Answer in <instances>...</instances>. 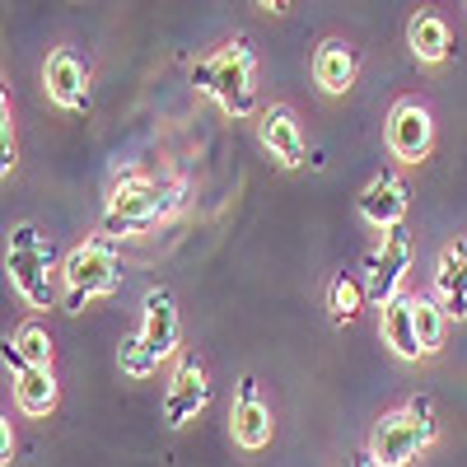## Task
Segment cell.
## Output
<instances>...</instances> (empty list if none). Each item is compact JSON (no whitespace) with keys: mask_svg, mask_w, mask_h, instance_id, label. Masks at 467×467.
Here are the masks:
<instances>
[{"mask_svg":"<svg viewBox=\"0 0 467 467\" xmlns=\"http://www.w3.org/2000/svg\"><path fill=\"white\" fill-rule=\"evenodd\" d=\"M182 206V187L178 182H160L140 169L122 173L108 192V215H103V234H136L154 220H164Z\"/></svg>","mask_w":467,"mask_h":467,"instance_id":"6da1fadb","label":"cell"},{"mask_svg":"<svg viewBox=\"0 0 467 467\" xmlns=\"http://www.w3.org/2000/svg\"><path fill=\"white\" fill-rule=\"evenodd\" d=\"M253 47L244 43V37H234V43H224L215 57L197 61L192 66V85H197L206 99H215L229 117H253L257 112V85H253Z\"/></svg>","mask_w":467,"mask_h":467,"instance_id":"7a4b0ae2","label":"cell"},{"mask_svg":"<svg viewBox=\"0 0 467 467\" xmlns=\"http://www.w3.org/2000/svg\"><path fill=\"white\" fill-rule=\"evenodd\" d=\"M440 440V420H435V402L431 398H411L402 411H388L374 435H369V453L383 467H407L420 449H431Z\"/></svg>","mask_w":467,"mask_h":467,"instance_id":"3957f363","label":"cell"},{"mask_svg":"<svg viewBox=\"0 0 467 467\" xmlns=\"http://www.w3.org/2000/svg\"><path fill=\"white\" fill-rule=\"evenodd\" d=\"M61 281H66V308H85L99 295H112L122 285V257H117V244L108 234L70 248L61 262Z\"/></svg>","mask_w":467,"mask_h":467,"instance_id":"277c9868","label":"cell"},{"mask_svg":"<svg viewBox=\"0 0 467 467\" xmlns=\"http://www.w3.org/2000/svg\"><path fill=\"white\" fill-rule=\"evenodd\" d=\"M47 266H52V239H43V229H37V224H15L10 229L5 271H10V285L24 295L28 308H52Z\"/></svg>","mask_w":467,"mask_h":467,"instance_id":"5b68a950","label":"cell"},{"mask_svg":"<svg viewBox=\"0 0 467 467\" xmlns=\"http://www.w3.org/2000/svg\"><path fill=\"white\" fill-rule=\"evenodd\" d=\"M369 266V299L383 308V304H393L402 295V276H407V266H411V234L407 224H393V229H383V248H374L365 257Z\"/></svg>","mask_w":467,"mask_h":467,"instance_id":"8992f818","label":"cell"},{"mask_svg":"<svg viewBox=\"0 0 467 467\" xmlns=\"http://www.w3.org/2000/svg\"><path fill=\"white\" fill-rule=\"evenodd\" d=\"M0 360H5V369L15 374V402H19V411H28V416H52V411H57L61 388H57V374H52V369L28 365V360L19 356L15 341L0 346Z\"/></svg>","mask_w":467,"mask_h":467,"instance_id":"52a82bcc","label":"cell"},{"mask_svg":"<svg viewBox=\"0 0 467 467\" xmlns=\"http://www.w3.org/2000/svg\"><path fill=\"white\" fill-rule=\"evenodd\" d=\"M47 99L66 112H89V61L75 47H57L43 66Z\"/></svg>","mask_w":467,"mask_h":467,"instance_id":"ba28073f","label":"cell"},{"mask_svg":"<svg viewBox=\"0 0 467 467\" xmlns=\"http://www.w3.org/2000/svg\"><path fill=\"white\" fill-rule=\"evenodd\" d=\"M435 145V122L416 99H402L393 112H388V150L402 164H420Z\"/></svg>","mask_w":467,"mask_h":467,"instance_id":"9c48e42d","label":"cell"},{"mask_svg":"<svg viewBox=\"0 0 467 467\" xmlns=\"http://www.w3.org/2000/svg\"><path fill=\"white\" fill-rule=\"evenodd\" d=\"M211 407V383H206V369H202V360H182L178 365V374H173V383H169V398H164V420L173 425H187V420H197L202 411Z\"/></svg>","mask_w":467,"mask_h":467,"instance_id":"30bf717a","label":"cell"},{"mask_svg":"<svg viewBox=\"0 0 467 467\" xmlns=\"http://www.w3.org/2000/svg\"><path fill=\"white\" fill-rule=\"evenodd\" d=\"M229 431H234V444L248 449V453L271 444V407L257 393V379H239V398H234V411H229Z\"/></svg>","mask_w":467,"mask_h":467,"instance_id":"8fae6325","label":"cell"},{"mask_svg":"<svg viewBox=\"0 0 467 467\" xmlns=\"http://www.w3.org/2000/svg\"><path fill=\"white\" fill-rule=\"evenodd\" d=\"M257 136H262V145L271 150V160H276V164H285V169L308 164V145H304V131H299L290 108H281V103L266 108L257 117Z\"/></svg>","mask_w":467,"mask_h":467,"instance_id":"7c38bea8","label":"cell"},{"mask_svg":"<svg viewBox=\"0 0 467 467\" xmlns=\"http://www.w3.org/2000/svg\"><path fill=\"white\" fill-rule=\"evenodd\" d=\"M356 211H360V220H365V224H374V229H393V224H402V220H407L411 197H407L402 178L379 173V178L360 192V197H356Z\"/></svg>","mask_w":467,"mask_h":467,"instance_id":"4fadbf2b","label":"cell"},{"mask_svg":"<svg viewBox=\"0 0 467 467\" xmlns=\"http://www.w3.org/2000/svg\"><path fill=\"white\" fill-rule=\"evenodd\" d=\"M140 337L154 346V356L169 360L178 350V337H182V323H178V304L164 285H154L145 295V323H140Z\"/></svg>","mask_w":467,"mask_h":467,"instance_id":"5bb4252c","label":"cell"},{"mask_svg":"<svg viewBox=\"0 0 467 467\" xmlns=\"http://www.w3.org/2000/svg\"><path fill=\"white\" fill-rule=\"evenodd\" d=\"M435 299L444 304L449 318H467V239L449 244L440 253V266H435Z\"/></svg>","mask_w":467,"mask_h":467,"instance_id":"9a60e30c","label":"cell"},{"mask_svg":"<svg viewBox=\"0 0 467 467\" xmlns=\"http://www.w3.org/2000/svg\"><path fill=\"white\" fill-rule=\"evenodd\" d=\"M356 75H360V57L350 43H341V37H327V43L314 52V80L323 94H346L350 85H356Z\"/></svg>","mask_w":467,"mask_h":467,"instance_id":"2e32d148","label":"cell"},{"mask_svg":"<svg viewBox=\"0 0 467 467\" xmlns=\"http://www.w3.org/2000/svg\"><path fill=\"white\" fill-rule=\"evenodd\" d=\"M379 332L402 360H420L425 350H420V337H416V295H398L393 304H383Z\"/></svg>","mask_w":467,"mask_h":467,"instance_id":"e0dca14e","label":"cell"},{"mask_svg":"<svg viewBox=\"0 0 467 467\" xmlns=\"http://www.w3.org/2000/svg\"><path fill=\"white\" fill-rule=\"evenodd\" d=\"M407 47L420 66H440L453 47V37H449V24L435 15V10H416L411 24H407Z\"/></svg>","mask_w":467,"mask_h":467,"instance_id":"ac0fdd59","label":"cell"},{"mask_svg":"<svg viewBox=\"0 0 467 467\" xmlns=\"http://www.w3.org/2000/svg\"><path fill=\"white\" fill-rule=\"evenodd\" d=\"M365 299H369V285H365L360 276H350V271H337L332 285H327V314H332V323H337V327L356 323L360 308H365Z\"/></svg>","mask_w":467,"mask_h":467,"instance_id":"d6986e66","label":"cell"},{"mask_svg":"<svg viewBox=\"0 0 467 467\" xmlns=\"http://www.w3.org/2000/svg\"><path fill=\"white\" fill-rule=\"evenodd\" d=\"M444 332H449V314L435 295H416V337H420V350L435 356L444 346Z\"/></svg>","mask_w":467,"mask_h":467,"instance_id":"ffe728a7","label":"cell"},{"mask_svg":"<svg viewBox=\"0 0 467 467\" xmlns=\"http://www.w3.org/2000/svg\"><path fill=\"white\" fill-rule=\"evenodd\" d=\"M117 365H122V374H131V379H150L154 369H160V356H154V346L136 332V337H122V346H117Z\"/></svg>","mask_w":467,"mask_h":467,"instance_id":"44dd1931","label":"cell"},{"mask_svg":"<svg viewBox=\"0 0 467 467\" xmlns=\"http://www.w3.org/2000/svg\"><path fill=\"white\" fill-rule=\"evenodd\" d=\"M15 346H19V356L28 360V365H43V369H52V337H47V327L43 323H24L15 337H10Z\"/></svg>","mask_w":467,"mask_h":467,"instance_id":"7402d4cb","label":"cell"},{"mask_svg":"<svg viewBox=\"0 0 467 467\" xmlns=\"http://www.w3.org/2000/svg\"><path fill=\"white\" fill-rule=\"evenodd\" d=\"M19 164V150H15V127H10V99L5 112H0V173H10Z\"/></svg>","mask_w":467,"mask_h":467,"instance_id":"603a6c76","label":"cell"},{"mask_svg":"<svg viewBox=\"0 0 467 467\" xmlns=\"http://www.w3.org/2000/svg\"><path fill=\"white\" fill-rule=\"evenodd\" d=\"M10 458H15V431H10V420H0V462L10 467Z\"/></svg>","mask_w":467,"mask_h":467,"instance_id":"cb8c5ba5","label":"cell"},{"mask_svg":"<svg viewBox=\"0 0 467 467\" xmlns=\"http://www.w3.org/2000/svg\"><path fill=\"white\" fill-rule=\"evenodd\" d=\"M350 467H383V462H379V458L365 449V453H356V458H350Z\"/></svg>","mask_w":467,"mask_h":467,"instance_id":"d4e9b609","label":"cell"},{"mask_svg":"<svg viewBox=\"0 0 467 467\" xmlns=\"http://www.w3.org/2000/svg\"><path fill=\"white\" fill-rule=\"evenodd\" d=\"M262 5H266V10H271V15H285V10H290V5H295V0H262Z\"/></svg>","mask_w":467,"mask_h":467,"instance_id":"484cf974","label":"cell"}]
</instances>
